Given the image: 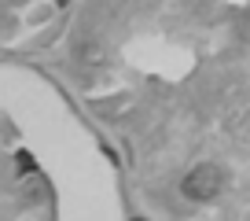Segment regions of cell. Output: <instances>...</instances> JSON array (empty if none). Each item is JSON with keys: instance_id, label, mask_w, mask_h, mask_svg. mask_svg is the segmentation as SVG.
Masks as SVG:
<instances>
[{"instance_id": "obj_1", "label": "cell", "mask_w": 250, "mask_h": 221, "mask_svg": "<svg viewBox=\"0 0 250 221\" xmlns=\"http://www.w3.org/2000/svg\"><path fill=\"white\" fill-rule=\"evenodd\" d=\"M221 181H225V174H221L213 162H203V166H195L191 174L184 177V196L188 199H195V203H210L213 196L221 192Z\"/></svg>"}, {"instance_id": "obj_2", "label": "cell", "mask_w": 250, "mask_h": 221, "mask_svg": "<svg viewBox=\"0 0 250 221\" xmlns=\"http://www.w3.org/2000/svg\"><path fill=\"white\" fill-rule=\"evenodd\" d=\"M59 4H66V0H59Z\"/></svg>"}, {"instance_id": "obj_3", "label": "cell", "mask_w": 250, "mask_h": 221, "mask_svg": "<svg viewBox=\"0 0 250 221\" xmlns=\"http://www.w3.org/2000/svg\"><path fill=\"white\" fill-rule=\"evenodd\" d=\"M133 221H140V218H133Z\"/></svg>"}]
</instances>
